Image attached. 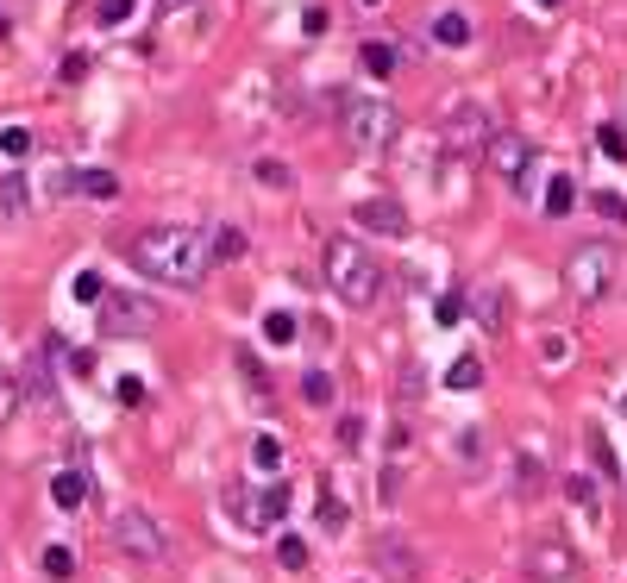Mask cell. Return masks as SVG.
Instances as JSON below:
<instances>
[{"label":"cell","instance_id":"cell-1","mask_svg":"<svg viewBox=\"0 0 627 583\" xmlns=\"http://www.w3.org/2000/svg\"><path fill=\"white\" fill-rule=\"evenodd\" d=\"M132 264L151 276V283H170V289H201L207 283V239L195 226H145L132 232Z\"/></svg>","mask_w":627,"mask_h":583},{"label":"cell","instance_id":"cell-2","mask_svg":"<svg viewBox=\"0 0 627 583\" xmlns=\"http://www.w3.org/2000/svg\"><path fill=\"white\" fill-rule=\"evenodd\" d=\"M320 276H327V289L345 301V308H370V301L383 295V264H377V251L358 245V239H327L320 245Z\"/></svg>","mask_w":627,"mask_h":583},{"label":"cell","instance_id":"cell-3","mask_svg":"<svg viewBox=\"0 0 627 583\" xmlns=\"http://www.w3.org/2000/svg\"><path fill=\"white\" fill-rule=\"evenodd\" d=\"M339 126H345V138L364 151V157H383L389 145L402 138V113H396V101H383V95H339Z\"/></svg>","mask_w":627,"mask_h":583},{"label":"cell","instance_id":"cell-4","mask_svg":"<svg viewBox=\"0 0 627 583\" xmlns=\"http://www.w3.org/2000/svg\"><path fill=\"white\" fill-rule=\"evenodd\" d=\"M615 276H621V251H615L609 239H584V245L565 258V289H571L577 308H596V301H609Z\"/></svg>","mask_w":627,"mask_h":583},{"label":"cell","instance_id":"cell-5","mask_svg":"<svg viewBox=\"0 0 627 583\" xmlns=\"http://www.w3.org/2000/svg\"><path fill=\"white\" fill-rule=\"evenodd\" d=\"M113 546H120L126 558H138V565H164V558H170L164 527H157V515H145V508L113 515Z\"/></svg>","mask_w":627,"mask_h":583},{"label":"cell","instance_id":"cell-6","mask_svg":"<svg viewBox=\"0 0 627 583\" xmlns=\"http://www.w3.org/2000/svg\"><path fill=\"white\" fill-rule=\"evenodd\" d=\"M95 308H101V333L107 339H145L157 326V301H145V295H101Z\"/></svg>","mask_w":627,"mask_h":583},{"label":"cell","instance_id":"cell-7","mask_svg":"<svg viewBox=\"0 0 627 583\" xmlns=\"http://www.w3.org/2000/svg\"><path fill=\"white\" fill-rule=\"evenodd\" d=\"M477 157H483V170H490V176H502V182H515L521 170H533V145H527L521 132H502V126L490 132V145H483Z\"/></svg>","mask_w":627,"mask_h":583},{"label":"cell","instance_id":"cell-8","mask_svg":"<svg viewBox=\"0 0 627 583\" xmlns=\"http://www.w3.org/2000/svg\"><path fill=\"white\" fill-rule=\"evenodd\" d=\"M490 132H496V113L490 107H477V101H464L458 113H452V120H446V151H483V145H490Z\"/></svg>","mask_w":627,"mask_h":583},{"label":"cell","instance_id":"cell-9","mask_svg":"<svg viewBox=\"0 0 627 583\" xmlns=\"http://www.w3.org/2000/svg\"><path fill=\"white\" fill-rule=\"evenodd\" d=\"M226 508L239 515V527H270V521H283L289 515V489H264V496H251V489H226Z\"/></svg>","mask_w":627,"mask_h":583},{"label":"cell","instance_id":"cell-10","mask_svg":"<svg viewBox=\"0 0 627 583\" xmlns=\"http://www.w3.org/2000/svg\"><path fill=\"white\" fill-rule=\"evenodd\" d=\"M577 571V552L559 540V533H540V540L527 546V577L533 583H565Z\"/></svg>","mask_w":627,"mask_h":583},{"label":"cell","instance_id":"cell-11","mask_svg":"<svg viewBox=\"0 0 627 583\" xmlns=\"http://www.w3.org/2000/svg\"><path fill=\"white\" fill-rule=\"evenodd\" d=\"M358 226L364 232H383V239H408V214H402V201H389V195L358 201Z\"/></svg>","mask_w":627,"mask_h":583},{"label":"cell","instance_id":"cell-12","mask_svg":"<svg viewBox=\"0 0 627 583\" xmlns=\"http://www.w3.org/2000/svg\"><path fill=\"white\" fill-rule=\"evenodd\" d=\"M201 239H207V264H239L245 258V232L232 226V220H214Z\"/></svg>","mask_w":627,"mask_h":583},{"label":"cell","instance_id":"cell-13","mask_svg":"<svg viewBox=\"0 0 627 583\" xmlns=\"http://www.w3.org/2000/svg\"><path fill=\"white\" fill-rule=\"evenodd\" d=\"M19 395L38 402L44 414L57 408V383H51V364H44V358H26V370H19Z\"/></svg>","mask_w":627,"mask_h":583},{"label":"cell","instance_id":"cell-14","mask_svg":"<svg viewBox=\"0 0 627 583\" xmlns=\"http://www.w3.org/2000/svg\"><path fill=\"white\" fill-rule=\"evenodd\" d=\"M377 565L389 571V583H421V571H414V552H408V540H377Z\"/></svg>","mask_w":627,"mask_h":583},{"label":"cell","instance_id":"cell-15","mask_svg":"<svg viewBox=\"0 0 627 583\" xmlns=\"http://www.w3.org/2000/svg\"><path fill=\"white\" fill-rule=\"evenodd\" d=\"M95 496V489H88V471H76V464H69V471H57L51 477V502L63 508V515H76V508Z\"/></svg>","mask_w":627,"mask_h":583},{"label":"cell","instance_id":"cell-16","mask_svg":"<svg viewBox=\"0 0 627 583\" xmlns=\"http://www.w3.org/2000/svg\"><path fill=\"white\" fill-rule=\"evenodd\" d=\"M358 63L370 69V76H383V82H389V76L402 69V44H389V38H364V44H358Z\"/></svg>","mask_w":627,"mask_h":583},{"label":"cell","instance_id":"cell-17","mask_svg":"<svg viewBox=\"0 0 627 583\" xmlns=\"http://www.w3.org/2000/svg\"><path fill=\"white\" fill-rule=\"evenodd\" d=\"M26 207H32L26 176H19V170H0V220H19Z\"/></svg>","mask_w":627,"mask_h":583},{"label":"cell","instance_id":"cell-18","mask_svg":"<svg viewBox=\"0 0 627 583\" xmlns=\"http://www.w3.org/2000/svg\"><path fill=\"white\" fill-rule=\"evenodd\" d=\"M427 38L446 44V51H464V44H471V19H464V13H439L433 26H427Z\"/></svg>","mask_w":627,"mask_h":583},{"label":"cell","instance_id":"cell-19","mask_svg":"<svg viewBox=\"0 0 627 583\" xmlns=\"http://www.w3.org/2000/svg\"><path fill=\"white\" fill-rule=\"evenodd\" d=\"M477 320H483V333H490V339H496V333H508V295H502L496 283L477 295Z\"/></svg>","mask_w":627,"mask_h":583},{"label":"cell","instance_id":"cell-20","mask_svg":"<svg viewBox=\"0 0 627 583\" xmlns=\"http://www.w3.org/2000/svg\"><path fill=\"white\" fill-rule=\"evenodd\" d=\"M345 521H352V508H345L333 489H320V508H314V527L320 533H345Z\"/></svg>","mask_w":627,"mask_h":583},{"label":"cell","instance_id":"cell-21","mask_svg":"<svg viewBox=\"0 0 627 583\" xmlns=\"http://www.w3.org/2000/svg\"><path fill=\"white\" fill-rule=\"evenodd\" d=\"M571 207H577V182L571 176H552L546 182V220H565Z\"/></svg>","mask_w":627,"mask_h":583},{"label":"cell","instance_id":"cell-22","mask_svg":"<svg viewBox=\"0 0 627 583\" xmlns=\"http://www.w3.org/2000/svg\"><path fill=\"white\" fill-rule=\"evenodd\" d=\"M76 195H88V201H113V195H120V176H113V170H82V176H76Z\"/></svg>","mask_w":627,"mask_h":583},{"label":"cell","instance_id":"cell-23","mask_svg":"<svg viewBox=\"0 0 627 583\" xmlns=\"http://www.w3.org/2000/svg\"><path fill=\"white\" fill-rule=\"evenodd\" d=\"M19 408H26V395H19V370H7V364H0V427H7Z\"/></svg>","mask_w":627,"mask_h":583},{"label":"cell","instance_id":"cell-24","mask_svg":"<svg viewBox=\"0 0 627 583\" xmlns=\"http://www.w3.org/2000/svg\"><path fill=\"white\" fill-rule=\"evenodd\" d=\"M565 496H571L577 508H584V515H602V489H596V477H584V471H577V477L565 483Z\"/></svg>","mask_w":627,"mask_h":583},{"label":"cell","instance_id":"cell-25","mask_svg":"<svg viewBox=\"0 0 627 583\" xmlns=\"http://www.w3.org/2000/svg\"><path fill=\"white\" fill-rule=\"evenodd\" d=\"M477 383H483V364H477L471 352H464V358H452V370H446V389H458V395H464V389H477Z\"/></svg>","mask_w":627,"mask_h":583},{"label":"cell","instance_id":"cell-26","mask_svg":"<svg viewBox=\"0 0 627 583\" xmlns=\"http://www.w3.org/2000/svg\"><path fill=\"white\" fill-rule=\"evenodd\" d=\"M301 402H314V408L333 402V377H327V370H308V377H301Z\"/></svg>","mask_w":627,"mask_h":583},{"label":"cell","instance_id":"cell-27","mask_svg":"<svg viewBox=\"0 0 627 583\" xmlns=\"http://www.w3.org/2000/svg\"><path fill=\"white\" fill-rule=\"evenodd\" d=\"M295 333H301V320H295V314H283V308L264 314V339H270V345H289Z\"/></svg>","mask_w":627,"mask_h":583},{"label":"cell","instance_id":"cell-28","mask_svg":"<svg viewBox=\"0 0 627 583\" xmlns=\"http://www.w3.org/2000/svg\"><path fill=\"white\" fill-rule=\"evenodd\" d=\"M590 207H596V214L609 220V226H627V201H621L615 189H596V195H590Z\"/></svg>","mask_w":627,"mask_h":583},{"label":"cell","instance_id":"cell-29","mask_svg":"<svg viewBox=\"0 0 627 583\" xmlns=\"http://www.w3.org/2000/svg\"><path fill=\"white\" fill-rule=\"evenodd\" d=\"M251 176H258L264 189H289V182H295V170H289V163H276V157H258V170H251Z\"/></svg>","mask_w":627,"mask_h":583},{"label":"cell","instance_id":"cell-30","mask_svg":"<svg viewBox=\"0 0 627 583\" xmlns=\"http://www.w3.org/2000/svg\"><path fill=\"white\" fill-rule=\"evenodd\" d=\"M44 577H76V552H69V546H44Z\"/></svg>","mask_w":627,"mask_h":583},{"label":"cell","instance_id":"cell-31","mask_svg":"<svg viewBox=\"0 0 627 583\" xmlns=\"http://www.w3.org/2000/svg\"><path fill=\"white\" fill-rule=\"evenodd\" d=\"M0 157H32V132L26 126H0Z\"/></svg>","mask_w":627,"mask_h":583},{"label":"cell","instance_id":"cell-32","mask_svg":"<svg viewBox=\"0 0 627 583\" xmlns=\"http://www.w3.org/2000/svg\"><path fill=\"white\" fill-rule=\"evenodd\" d=\"M276 558H283V571H301V565H308V540L283 533V540H276Z\"/></svg>","mask_w":627,"mask_h":583},{"label":"cell","instance_id":"cell-33","mask_svg":"<svg viewBox=\"0 0 627 583\" xmlns=\"http://www.w3.org/2000/svg\"><path fill=\"white\" fill-rule=\"evenodd\" d=\"M515 483H521V489H540V483H546V464L527 458V452H515Z\"/></svg>","mask_w":627,"mask_h":583},{"label":"cell","instance_id":"cell-34","mask_svg":"<svg viewBox=\"0 0 627 583\" xmlns=\"http://www.w3.org/2000/svg\"><path fill=\"white\" fill-rule=\"evenodd\" d=\"M251 458H258V471H276V464H283V446H276L270 433H258V446H251Z\"/></svg>","mask_w":627,"mask_h":583},{"label":"cell","instance_id":"cell-35","mask_svg":"<svg viewBox=\"0 0 627 583\" xmlns=\"http://www.w3.org/2000/svg\"><path fill=\"white\" fill-rule=\"evenodd\" d=\"M590 452H596V471H602V477H615V471H621V464H615V452H609V439H602V433H590Z\"/></svg>","mask_w":627,"mask_h":583},{"label":"cell","instance_id":"cell-36","mask_svg":"<svg viewBox=\"0 0 627 583\" xmlns=\"http://www.w3.org/2000/svg\"><path fill=\"white\" fill-rule=\"evenodd\" d=\"M101 26H126V19H132V0H101Z\"/></svg>","mask_w":627,"mask_h":583},{"label":"cell","instance_id":"cell-37","mask_svg":"<svg viewBox=\"0 0 627 583\" xmlns=\"http://www.w3.org/2000/svg\"><path fill=\"white\" fill-rule=\"evenodd\" d=\"M101 295H107V283H101L95 270H82V276H76V301H101Z\"/></svg>","mask_w":627,"mask_h":583},{"label":"cell","instance_id":"cell-38","mask_svg":"<svg viewBox=\"0 0 627 583\" xmlns=\"http://www.w3.org/2000/svg\"><path fill=\"white\" fill-rule=\"evenodd\" d=\"M433 320H439V326H458V320H464V301H458V295H439Z\"/></svg>","mask_w":627,"mask_h":583},{"label":"cell","instance_id":"cell-39","mask_svg":"<svg viewBox=\"0 0 627 583\" xmlns=\"http://www.w3.org/2000/svg\"><path fill=\"white\" fill-rule=\"evenodd\" d=\"M327 26H333V19H327V7H301V32H308V38H320Z\"/></svg>","mask_w":627,"mask_h":583},{"label":"cell","instance_id":"cell-40","mask_svg":"<svg viewBox=\"0 0 627 583\" xmlns=\"http://www.w3.org/2000/svg\"><path fill=\"white\" fill-rule=\"evenodd\" d=\"M57 76H63V82H82V76H88V51H69Z\"/></svg>","mask_w":627,"mask_h":583},{"label":"cell","instance_id":"cell-41","mask_svg":"<svg viewBox=\"0 0 627 583\" xmlns=\"http://www.w3.org/2000/svg\"><path fill=\"white\" fill-rule=\"evenodd\" d=\"M602 151H609V157H627V132H621V126H602Z\"/></svg>","mask_w":627,"mask_h":583},{"label":"cell","instance_id":"cell-42","mask_svg":"<svg viewBox=\"0 0 627 583\" xmlns=\"http://www.w3.org/2000/svg\"><path fill=\"white\" fill-rule=\"evenodd\" d=\"M339 439H345V446H358V439H364V421H358V414H345V421H339Z\"/></svg>","mask_w":627,"mask_h":583},{"label":"cell","instance_id":"cell-43","mask_svg":"<svg viewBox=\"0 0 627 583\" xmlns=\"http://www.w3.org/2000/svg\"><path fill=\"white\" fill-rule=\"evenodd\" d=\"M421 383H427L421 364H402V395H421Z\"/></svg>","mask_w":627,"mask_h":583},{"label":"cell","instance_id":"cell-44","mask_svg":"<svg viewBox=\"0 0 627 583\" xmlns=\"http://www.w3.org/2000/svg\"><path fill=\"white\" fill-rule=\"evenodd\" d=\"M120 402H126V408H138V402H145V383L126 377V383H120Z\"/></svg>","mask_w":627,"mask_h":583},{"label":"cell","instance_id":"cell-45","mask_svg":"<svg viewBox=\"0 0 627 583\" xmlns=\"http://www.w3.org/2000/svg\"><path fill=\"white\" fill-rule=\"evenodd\" d=\"M157 7H164V13H195L201 0H157Z\"/></svg>","mask_w":627,"mask_h":583},{"label":"cell","instance_id":"cell-46","mask_svg":"<svg viewBox=\"0 0 627 583\" xmlns=\"http://www.w3.org/2000/svg\"><path fill=\"white\" fill-rule=\"evenodd\" d=\"M533 7H565V0H533Z\"/></svg>","mask_w":627,"mask_h":583},{"label":"cell","instance_id":"cell-47","mask_svg":"<svg viewBox=\"0 0 627 583\" xmlns=\"http://www.w3.org/2000/svg\"><path fill=\"white\" fill-rule=\"evenodd\" d=\"M364 7H383V0H364Z\"/></svg>","mask_w":627,"mask_h":583},{"label":"cell","instance_id":"cell-48","mask_svg":"<svg viewBox=\"0 0 627 583\" xmlns=\"http://www.w3.org/2000/svg\"><path fill=\"white\" fill-rule=\"evenodd\" d=\"M0 32H7V19H0Z\"/></svg>","mask_w":627,"mask_h":583}]
</instances>
